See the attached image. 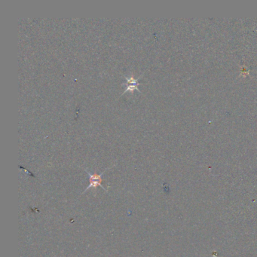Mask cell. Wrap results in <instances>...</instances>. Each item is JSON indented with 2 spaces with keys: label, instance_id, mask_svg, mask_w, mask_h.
Masks as SVG:
<instances>
[{
  "label": "cell",
  "instance_id": "cell-1",
  "mask_svg": "<svg viewBox=\"0 0 257 257\" xmlns=\"http://www.w3.org/2000/svg\"><path fill=\"white\" fill-rule=\"evenodd\" d=\"M108 169L109 168H107L106 169V170H104V172H102L100 174H97V173H91L90 172L88 171L86 169H84V170H85L86 172H87L88 175L89 177V181H90V183H89V186L86 188L85 190L84 191L83 193H84L85 192H87L88 190L89 189H91V188H97L98 186L101 187L104 190L106 191V192H107V190H106V189L104 187V186L102 185V182H103V175H104L105 172L106 171V170H108Z\"/></svg>",
  "mask_w": 257,
  "mask_h": 257
},
{
  "label": "cell",
  "instance_id": "cell-2",
  "mask_svg": "<svg viewBox=\"0 0 257 257\" xmlns=\"http://www.w3.org/2000/svg\"><path fill=\"white\" fill-rule=\"evenodd\" d=\"M140 84H142V83L133 84H125V85H122V86H125V88H124V92L121 94V95H123V94H125V93H127V92L133 93V91H138V92H140V91L139 90V88H138V86H139Z\"/></svg>",
  "mask_w": 257,
  "mask_h": 257
},
{
  "label": "cell",
  "instance_id": "cell-3",
  "mask_svg": "<svg viewBox=\"0 0 257 257\" xmlns=\"http://www.w3.org/2000/svg\"><path fill=\"white\" fill-rule=\"evenodd\" d=\"M124 78H125V80H126V82L122 83V85H125V84H139V79H135L134 75H133V74H131L130 76H124Z\"/></svg>",
  "mask_w": 257,
  "mask_h": 257
}]
</instances>
